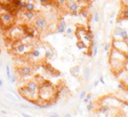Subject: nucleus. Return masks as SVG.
I'll use <instances>...</instances> for the list:
<instances>
[{
	"label": "nucleus",
	"mask_w": 128,
	"mask_h": 117,
	"mask_svg": "<svg viewBox=\"0 0 128 117\" xmlns=\"http://www.w3.org/2000/svg\"><path fill=\"white\" fill-rule=\"evenodd\" d=\"M39 99L45 102H50L55 97V89L49 82H43L39 85Z\"/></svg>",
	"instance_id": "obj_2"
},
{
	"label": "nucleus",
	"mask_w": 128,
	"mask_h": 117,
	"mask_svg": "<svg viewBox=\"0 0 128 117\" xmlns=\"http://www.w3.org/2000/svg\"><path fill=\"white\" fill-rule=\"evenodd\" d=\"M56 2H57L58 4H60L61 6H64V5H66V3H67V0H56Z\"/></svg>",
	"instance_id": "obj_34"
},
{
	"label": "nucleus",
	"mask_w": 128,
	"mask_h": 117,
	"mask_svg": "<svg viewBox=\"0 0 128 117\" xmlns=\"http://www.w3.org/2000/svg\"><path fill=\"white\" fill-rule=\"evenodd\" d=\"M70 73L72 74V76H76L79 73V66H76V67L71 68L70 69Z\"/></svg>",
	"instance_id": "obj_21"
},
{
	"label": "nucleus",
	"mask_w": 128,
	"mask_h": 117,
	"mask_svg": "<svg viewBox=\"0 0 128 117\" xmlns=\"http://www.w3.org/2000/svg\"><path fill=\"white\" fill-rule=\"evenodd\" d=\"M18 105H19L20 107L24 108V109H32V108H33L32 106H30V105H27V104H24V103H19Z\"/></svg>",
	"instance_id": "obj_28"
},
{
	"label": "nucleus",
	"mask_w": 128,
	"mask_h": 117,
	"mask_svg": "<svg viewBox=\"0 0 128 117\" xmlns=\"http://www.w3.org/2000/svg\"><path fill=\"white\" fill-rule=\"evenodd\" d=\"M14 22V16L8 12L5 11L4 13L0 14V26L3 28H10Z\"/></svg>",
	"instance_id": "obj_5"
},
{
	"label": "nucleus",
	"mask_w": 128,
	"mask_h": 117,
	"mask_svg": "<svg viewBox=\"0 0 128 117\" xmlns=\"http://www.w3.org/2000/svg\"><path fill=\"white\" fill-rule=\"evenodd\" d=\"M66 27H67V23L64 19H61L59 21V23L56 25V28H55V32L57 34H62V33H65V30H66Z\"/></svg>",
	"instance_id": "obj_9"
},
{
	"label": "nucleus",
	"mask_w": 128,
	"mask_h": 117,
	"mask_svg": "<svg viewBox=\"0 0 128 117\" xmlns=\"http://www.w3.org/2000/svg\"><path fill=\"white\" fill-rule=\"evenodd\" d=\"M29 54H30V55H31V57H33V58H39V57L41 56L40 48H38V47L32 48V50L29 52Z\"/></svg>",
	"instance_id": "obj_12"
},
{
	"label": "nucleus",
	"mask_w": 128,
	"mask_h": 117,
	"mask_svg": "<svg viewBox=\"0 0 128 117\" xmlns=\"http://www.w3.org/2000/svg\"><path fill=\"white\" fill-rule=\"evenodd\" d=\"M98 84H99V80H95V81L93 82V87H97Z\"/></svg>",
	"instance_id": "obj_38"
},
{
	"label": "nucleus",
	"mask_w": 128,
	"mask_h": 117,
	"mask_svg": "<svg viewBox=\"0 0 128 117\" xmlns=\"http://www.w3.org/2000/svg\"><path fill=\"white\" fill-rule=\"evenodd\" d=\"M23 33H24V30L23 28L21 27H11V30H10V37L14 40H18V39H21V37L23 36Z\"/></svg>",
	"instance_id": "obj_7"
},
{
	"label": "nucleus",
	"mask_w": 128,
	"mask_h": 117,
	"mask_svg": "<svg viewBox=\"0 0 128 117\" xmlns=\"http://www.w3.org/2000/svg\"><path fill=\"white\" fill-rule=\"evenodd\" d=\"M5 71H6V77H7V79H8V80H10L12 73H11V69H10V66H9L8 64H6V66H5Z\"/></svg>",
	"instance_id": "obj_20"
},
{
	"label": "nucleus",
	"mask_w": 128,
	"mask_h": 117,
	"mask_svg": "<svg viewBox=\"0 0 128 117\" xmlns=\"http://www.w3.org/2000/svg\"><path fill=\"white\" fill-rule=\"evenodd\" d=\"M89 101H91V100H89V99H88V98H86V97H84V98H83V102H84L85 104H87Z\"/></svg>",
	"instance_id": "obj_40"
},
{
	"label": "nucleus",
	"mask_w": 128,
	"mask_h": 117,
	"mask_svg": "<svg viewBox=\"0 0 128 117\" xmlns=\"http://www.w3.org/2000/svg\"><path fill=\"white\" fill-rule=\"evenodd\" d=\"M66 5H67L68 11H69L70 13H72L73 15H77V14H78L77 12H78V10L80 9V7H79V5H78L77 2H75V1H69V0H67Z\"/></svg>",
	"instance_id": "obj_8"
},
{
	"label": "nucleus",
	"mask_w": 128,
	"mask_h": 117,
	"mask_svg": "<svg viewBox=\"0 0 128 117\" xmlns=\"http://www.w3.org/2000/svg\"><path fill=\"white\" fill-rule=\"evenodd\" d=\"M83 76H84V80L88 81L89 77H90V68L88 66H85L83 68Z\"/></svg>",
	"instance_id": "obj_18"
},
{
	"label": "nucleus",
	"mask_w": 128,
	"mask_h": 117,
	"mask_svg": "<svg viewBox=\"0 0 128 117\" xmlns=\"http://www.w3.org/2000/svg\"><path fill=\"white\" fill-rule=\"evenodd\" d=\"M84 1H88V2H91V1H93V0H84Z\"/></svg>",
	"instance_id": "obj_46"
},
{
	"label": "nucleus",
	"mask_w": 128,
	"mask_h": 117,
	"mask_svg": "<svg viewBox=\"0 0 128 117\" xmlns=\"http://www.w3.org/2000/svg\"><path fill=\"white\" fill-rule=\"evenodd\" d=\"M94 104L92 103V101H89L88 103H87V106H86V110L88 111V112H91L93 109H94Z\"/></svg>",
	"instance_id": "obj_25"
},
{
	"label": "nucleus",
	"mask_w": 128,
	"mask_h": 117,
	"mask_svg": "<svg viewBox=\"0 0 128 117\" xmlns=\"http://www.w3.org/2000/svg\"><path fill=\"white\" fill-rule=\"evenodd\" d=\"M25 11H35V4L33 1H28L25 4V7H24Z\"/></svg>",
	"instance_id": "obj_14"
},
{
	"label": "nucleus",
	"mask_w": 128,
	"mask_h": 117,
	"mask_svg": "<svg viewBox=\"0 0 128 117\" xmlns=\"http://www.w3.org/2000/svg\"><path fill=\"white\" fill-rule=\"evenodd\" d=\"M73 32H74V30H73V28H72L71 26H67V27H66L65 33H66V35H67V36L71 37V35L73 34Z\"/></svg>",
	"instance_id": "obj_23"
},
{
	"label": "nucleus",
	"mask_w": 128,
	"mask_h": 117,
	"mask_svg": "<svg viewBox=\"0 0 128 117\" xmlns=\"http://www.w3.org/2000/svg\"><path fill=\"white\" fill-rule=\"evenodd\" d=\"M21 115H22V116H24V117H30V115H29V114L24 113V112H21Z\"/></svg>",
	"instance_id": "obj_41"
},
{
	"label": "nucleus",
	"mask_w": 128,
	"mask_h": 117,
	"mask_svg": "<svg viewBox=\"0 0 128 117\" xmlns=\"http://www.w3.org/2000/svg\"><path fill=\"white\" fill-rule=\"evenodd\" d=\"M119 38L122 39V40H126L128 38V32H127L126 29H122V31H121V33L119 35Z\"/></svg>",
	"instance_id": "obj_19"
},
{
	"label": "nucleus",
	"mask_w": 128,
	"mask_h": 117,
	"mask_svg": "<svg viewBox=\"0 0 128 117\" xmlns=\"http://www.w3.org/2000/svg\"><path fill=\"white\" fill-rule=\"evenodd\" d=\"M110 47H111V45H110L109 43H106V44H104V51L108 53V51L110 50Z\"/></svg>",
	"instance_id": "obj_33"
},
{
	"label": "nucleus",
	"mask_w": 128,
	"mask_h": 117,
	"mask_svg": "<svg viewBox=\"0 0 128 117\" xmlns=\"http://www.w3.org/2000/svg\"><path fill=\"white\" fill-rule=\"evenodd\" d=\"M40 1V3H42V4H47L48 2H49V0H39Z\"/></svg>",
	"instance_id": "obj_39"
},
{
	"label": "nucleus",
	"mask_w": 128,
	"mask_h": 117,
	"mask_svg": "<svg viewBox=\"0 0 128 117\" xmlns=\"http://www.w3.org/2000/svg\"><path fill=\"white\" fill-rule=\"evenodd\" d=\"M4 96H5L6 99H8L9 101H11V102H13V103H17V101H19L18 98L13 94V93H12V94H10V93H5Z\"/></svg>",
	"instance_id": "obj_15"
},
{
	"label": "nucleus",
	"mask_w": 128,
	"mask_h": 117,
	"mask_svg": "<svg viewBox=\"0 0 128 117\" xmlns=\"http://www.w3.org/2000/svg\"><path fill=\"white\" fill-rule=\"evenodd\" d=\"M49 115H51V116H56V117L59 116V114L56 113V112H51V113H49Z\"/></svg>",
	"instance_id": "obj_37"
},
{
	"label": "nucleus",
	"mask_w": 128,
	"mask_h": 117,
	"mask_svg": "<svg viewBox=\"0 0 128 117\" xmlns=\"http://www.w3.org/2000/svg\"><path fill=\"white\" fill-rule=\"evenodd\" d=\"M18 72H19V74L21 76H28V75L31 74L32 69L28 65H23V66H21V67L18 68Z\"/></svg>",
	"instance_id": "obj_10"
},
{
	"label": "nucleus",
	"mask_w": 128,
	"mask_h": 117,
	"mask_svg": "<svg viewBox=\"0 0 128 117\" xmlns=\"http://www.w3.org/2000/svg\"><path fill=\"white\" fill-rule=\"evenodd\" d=\"M126 60H127L126 52H122L120 50H117L116 48H113L111 50L109 54V64L114 72L121 71L125 65Z\"/></svg>",
	"instance_id": "obj_1"
},
{
	"label": "nucleus",
	"mask_w": 128,
	"mask_h": 117,
	"mask_svg": "<svg viewBox=\"0 0 128 117\" xmlns=\"http://www.w3.org/2000/svg\"><path fill=\"white\" fill-rule=\"evenodd\" d=\"M64 116H66V117H70V116H71V114H69V113H66Z\"/></svg>",
	"instance_id": "obj_45"
},
{
	"label": "nucleus",
	"mask_w": 128,
	"mask_h": 117,
	"mask_svg": "<svg viewBox=\"0 0 128 117\" xmlns=\"http://www.w3.org/2000/svg\"><path fill=\"white\" fill-rule=\"evenodd\" d=\"M110 106H108V105H102V106H100L99 108H98V113H100V114H108V112L110 111Z\"/></svg>",
	"instance_id": "obj_13"
},
{
	"label": "nucleus",
	"mask_w": 128,
	"mask_h": 117,
	"mask_svg": "<svg viewBox=\"0 0 128 117\" xmlns=\"http://www.w3.org/2000/svg\"><path fill=\"white\" fill-rule=\"evenodd\" d=\"M76 47H77L79 50H83V49H86V47H87V44L83 41V40H81V39H79L77 42H76Z\"/></svg>",
	"instance_id": "obj_17"
},
{
	"label": "nucleus",
	"mask_w": 128,
	"mask_h": 117,
	"mask_svg": "<svg viewBox=\"0 0 128 117\" xmlns=\"http://www.w3.org/2000/svg\"><path fill=\"white\" fill-rule=\"evenodd\" d=\"M118 88H119V89H122V90H124V89H125V85H124L123 83H119V85H118Z\"/></svg>",
	"instance_id": "obj_36"
},
{
	"label": "nucleus",
	"mask_w": 128,
	"mask_h": 117,
	"mask_svg": "<svg viewBox=\"0 0 128 117\" xmlns=\"http://www.w3.org/2000/svg\"><path fill=\"white\" fill-rule=\"evenodd\" d=\"M34 24H35V27L37 28V30H40V31H43L46 29L47 27V20L45 17L43 16H36L34 18Z\"/></svg>",
	"instance_id": "obj_6"
},
{
	"label": "nucleus",
	"mask_w": 128,
	"mask_h": 117,
	"mask_svg": "<svg viewBox=\"0 0 128 117\" xmlns=\"http://www.w3.org/2000/svg\"><path fill=\"white\" fill-rule=\"evenodd\" d=\"M24 17L26 18L27 20L31 21V20H33L36 17V14H35L34 11H26V12L24 13Z\"/></svg>",
	"instance_id": "obj_16"
},
{
	"label": "nucleus",
	"mask_w": 128,
	"mask_h": 117,
	"mask_svg": "<svg viewBox=\"0 0 128 117\" xmlns=\"http://www.w3.org/2000/svg\"><path fill=\"white\" fill-rule=\"evenodd\" d=\"M80 15H82V16L85 17V18H87V17H88V11L85 10V9H82V10L80 11Z\"/></svg>",
	"instance_id": "obj_31"
},
{
	"label": "nucleus",
	"mask_w": 128,
	"mask_h": 117,
	"mask_svg": "<svg viewBox=\"0 0 128 117\" xmlns=\"http://www.w3.org/2000/svg\"><path fill=\"white\" fill-rule=\"evenodd\" d=\"M122 29H123L122 27H120V26H117V27L114 29V33H113V34H114V36H115V37H117V36L119 37V35H120V33H121Z\"/></svg>",
	"instance_id": "obj_24"
},
{
	"label": "nucleus",
	"mask_w": 128,
	"mask_h": 117,
	"mask_svg": "<svg viewBox=\"0 0 128 117\" xmlns=\"http://www.w3.org/2000/svg\"><path fill=\"white\" fill-rule=\"evenodd\" d=\"M12 47H13V49H14V51L17 55H25V54L29 53L32 50V45L25 44V43L21 42L20 39L13 41Z\"/></svg>",
	"instance_id": "obj_4"
},
{
	"label": "nucleus",
	"mask_w": 128,
	"mask_h": 117,
	"mask_svg": "<svg viewBox=\"0 0 128 117\" xmlns=\"http://www.w3.org/2000/svg\"><path fill=\"white\" fill-rule=\"evenodd\" d=\"M86 98H88L89 100H91V98H92V95L90 94V93H89V94H86V96H85Z\"/></svg>",
	"instance_id": "obj_43"
},
{
	"label": "nucleus",
	"mask_w": 128,
	"mask_h": 117,
	"mask_svg": "<svg viewBox=\"0 0 128 117\" xmlns=\"http://www.w3.org/2000/svg\"><path fill=\"white\" fill-rule=\"evenodd\" d=\"M12 84H15L16 83V81H17V76L16 75H14V74H12L11 75V78H10V80H9Z\"/></svg>",
	"instance_id": "obj_29"
},
{
	"label": "nucleus",
	"mask_w": 128,
	"mask_h": 117,
	"mask_svg": "<svg viewBox=\"0 0 128 117\" xmlns=\"http://www.w3.org/2000/svg\"><path fill=\"white\" fill-rule=\"evenodd\" d=\"M86 94H87V92H86L85 90L81 91V92H80V94H79V99H80V100H83V98L86 96Z\"/></svg>",
	"instance_id": "obj_30"
},
{
	"label": "nucleus",
	"mask_w": 128,
	"mask_h": 117,
	"mask_svg": "<svg viewBox=\"0 0 128 117\" xmlns=\"http://www.w3.org/2000/svg\"><path fill=\"white\" fill-rule=\"evenodd\" d=\"M125 82H126L127 84H128V75H127V76L125 77Z\"/></svg>",
	"instance_id": "obj_44"
},
{
	"label": "nucleus",
	"mask_w": 128,
	"mask_h": 117,
	"mask_svg": "<svg viewBox=\"0 0 128 117\" xmlns=\"http://www.w3.org/2000/svg\"><path fill=\"white\" fill-rule=\"evenodd\" d=\"M26 87L28 89H30L31 91H33V92H38L39 91V84L36 81H34V80L28 81L26 83Z\"/></svg>",
	"instance_id": "obj_11"
},
{
	"label": "nucleus",
	"mask_w": 128,
	"mask_h": 117,
	"mask_svg": "<svg viewBox=\"0 0 128 117\" xmlns=\"http://www.w3.org/2000/svg\"><path fill=\"white\" fill-rule=\"evenodd\" d=\"M18 92H19V94L21 95L22 98L26 99L28 102H30V103H32V104H33L34 102H36V101L39 100V93H38V92H33V91H31V90L28 89L26 86L19 88Z\"/></svg>",
	"instance_id": "obj_3"
},
{
	"label": "nucleus",
	"mask_w": 128,
	"mask_h": 117,
	"mask_svg": "<svg viewBox=\"0 0 128 117\" xmlns=\"http://www.w3.org/2000/svg\"><path fill=\"white\" fill-rule=\"evenodd\" d=\"M122 17L125 19H128V9H125L122 11Z\"/></svg>",
	"instance_id": "obj_32"
},
{
	"label": "nucleus",
	"mask_w": 128,
	"mask_h": 117,
	"mask_svg": "<svg viewBox=\"0 0 128 117\" xmlns=\"http://www.w3.org/2000/svg\"><path fill=\"white\" fill-rule=\"evenodd\" d=\"M3 84H4V82H3V80L0 78V88H2L3 87Z\"/></svg>",
	"instance_id": "obj_42"
},
{
	"label": "nucleus",
	"mask_w": 128,
	"mask_h": 117,
	"mask_svg": "<svg viewBox=\"0 0 128 117\" xmlns=\"http://www.w3.org/2000/svg\"><path fill=\"white\" fill-rule=\"evenodd\" d=\"M99 20H100V18H99V13H98V11H94V13H93V21H94L95 23H97V22H99Z\"/></svg>",
	"instance_id": "obj_26"
},
{
	"label": "nucleus",
	"mask_w": 128,
	"mask_h": 117,
	"mask_svg": "<svg viewBox=\"0 0 128 117\" xmlns=\"http://www.w3.org/2000/svg\"><path fill=\"white\" fill-rule=\"evenodd\" d=\"M11 3V0H0V6H5Z\"/></svg>",
	"instance_id": "obj_27"
},
{
	"label": "nucleus",
	"mask_w": 128,
	"mask_h": 117,
	"mask_svg": "<svg viewBox=\"0 0 128 117\" xmlns=\"http://www.w3.org/2000/svg\"><path fill=\"white\" fill-rule=\"evenodd\" d=\"M98 80H99V82H100L101 84H103V85L105 84V80H104V77H103V76H100Z\"/></svg>",
	"instance_id": "obj_35"
},
{
	"label": "nucleus",
	"mask_w": 128,
	"mask_h": 117,
	"mask_svg": "<svg viewBox=\"0 0 128 117\" xmlns=\"http://www.w3.org/2000/svg\"><path fill=\"white\" fill-rule=\"evenodd\" d=\"M44 54H45V57H46L47 59H51V58H52V56H53L52 51L49 50V49H45V50H44Z\"/></svg>",
	"instance_id": "obj_22"
}]
</instances>
